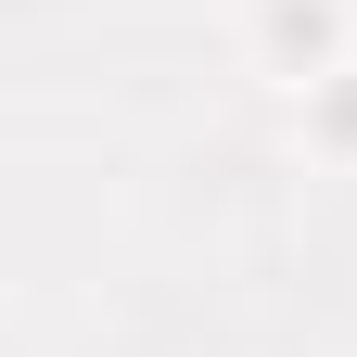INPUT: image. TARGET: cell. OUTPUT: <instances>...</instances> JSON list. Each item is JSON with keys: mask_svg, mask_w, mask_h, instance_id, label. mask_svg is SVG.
<instances>
[{"mask_svg": "<svg viewBox=\"0 0 357 357\" xmlns=\"http://www.w3.org/2000/svg\"><path fill=\"white\" fill-rule=\"evenodd\" d=\"M332 38H344L332 0H281V13H268V52H281V64H332Z\"/></svg>", "mask_w": 357, "mask_h": 357, "instance_id": "6da1fadb", "label": "cell"}]
</instances>
